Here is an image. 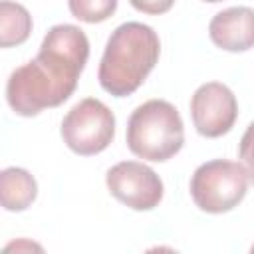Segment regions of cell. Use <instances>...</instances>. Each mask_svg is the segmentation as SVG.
Masks as SVG:
<instances>
[{"mask_svg":"<svg viewBox=\"0 0 254 254\" xmlns=\"http://www.w3.org/2000/svg\"><path fill=\"white\" fill-rule=\"evenodd\" d=\"M89 58V42L81 28L58 24L44 36L38 56L16 67L6 83V99L22 117L38 115L69 99Z\"/></svg>","mask_w":254,"mask_h":254,"instance_id":"cell-1","label":"cell"},{"mask_svg":"<svg viewBox=\"0 0 254 254\" xmlns=\"http://www.w3.org/2000/svg\"><path fill=\"white\" fill-rule=\"evenodd\" d=\"M161 42L157 32L141 22L117 26L99 64V83L113 97H127L141 87L159 62Z\"/></svg>","mask_w":254,"mask_h":254,"instance_id":"cell-2","label":"cell"},{"mask_svg":"<svg viewBox=\"0 0 254 254\" xmlns=\"http://www.w3.org/2000/svg\"><path fill=\"white\" fill-rule=\"evenodd\" d=\"M185 143V127L177 107L165 99H149L127 121V147L133 155L163 163Z\"/></svg>","mask_w":254,"mask_h":254,"instance_id":"cell-3","label":"cell"},{"mask_svg":"<svg viewBox=\"0 0 254 254\" xmlns=\"http://www.w3.org/2000/svg\"><path fill=\"white\" fill-rule=\"evenodd\" d=\"M248 173L242 163L214 159L202 163L190 179V196L194 204L210 214H222L238 206L246 196Z\"/></svg>","mask_w":254,"mask_h":254,"instance_id":"cell-4","label":"cell"},{"mask_svg":"<svg viewBox=\"0 0 254 254\" xmlns=\"http://www.w3.org/2000/svg\"><path fill=\"white\" fill-rule=\"evenodd\" d=\"M115 135L113 111L95 97L75 103L62 121V139L77 155L89 157L105 151Z\"/></svg>","mask_w":254,"mask_h":254,"instance_id":"cell-5","label":"cell"},{"mask_svg":"<svg viewBox=\"0 0 254 254\" xmlns=\"http://www.w3.org/2000/svg\"><path fill=\"white\" fill-rule=\"evenodd\" d=\"M105 183L109 192L133 210H151L163 198L159 175L139 161H121L113 165L105 175Z\"/></svg>","mask_w":254,"mask_h":254,"instance_id":"cell-6","label":"cell"},{"mask_svg":"<svg viewBox=\"0 0 254 254\" xmlns=\"http://www.w3.org/2000/svg\"><path fill=\"white\" fill-rule=\"evenodd\" d=\"M190 117L194 129L208 139L226 135L238 117L234 93L218 81L202 83L190 99Z\"/></svg>","mask_w":254,"mask_h":254,"instance_id":"cell-7","label":"cell"},{"mask_svg":"<svg viewBox=\"0 0 254 254\" xmlns=\"http://www.w3.org/2000/svg\"><path fill=\"white\" fill-rule=\"evenodd\" d=\"M208 36L214 46L226 52H246L254 48V10L234 6L218 12L208 24Z\"/></svg>","mask_w":254,"mask_h":254,"instance_id":"cell-8","label":"cell"},{"mask_svg":"<svg viewBox=\"0 0 254 254\" xmlns=\"http://www.w3.org/2000/svg\"><path fill=\"white\" fill-rule=\"evenodd\" d=\"M38 194L36 179L20 167H8L0 173V200L10 212L26 210Z\"/></svg>","mask_w":254,"mask_h":254,"instance_id":"cell-9","label":"cell"},{"mask_svg":"<svg viewBox=\"0 0 254 254\" xmlns=\"http://www.w3.org/2000/svg\"><path fill=\"white\" fill-rule=\"evenodd\" d=\"M32 32V16L30 12L10 0L0 2V46L12 48L20 46L30 38Z\"/></svg>","mask_w":254,"mask_h":254,"instance_id":"cell-10","label":"cell"},{"mask_svg":"<svg viewBox=\"0 0 254 254\" xmlns=\"http://www.w3.org/2000/svg\"><path fill=\"white\" fill-rule=\"evenodd\" d=\"M67 6L73 18L87 24H97L113 16L117 10V0H67Z\"/></svg>","mask_w":254,"mask_h":254,"instance_id":"cell-11","label":"cell"},{"mask_svg":"<svg viewBox=\"0 0 254 254\" xmlns=\"http://www.w3.org/2000/svg\"><path fill=\"white\" fill-rule=\"evenodd\" d=\"M238 155H240V161L248 173V181L254 185V121L248 125V129L244 131V135L240 139Z\"/></svg>","mask_w":254,"mask_h":254,"instance_id":"cell-12","label":"cell"},{"mask_svg":"<svg viewBox=\"0 0 254 254\" xmlns=\"http://www.w3.org/2000/svg\"><path fill=\"white\" fill-rule=\"evenodd\" d=\"M129 4L143 12V14H149V16H159V14H165L173 8L175 0H129Z\"/></svg>","mask_w":254,"mask_h":254,"instance_id":"cell-13","label":"cell"},{"mask_svg":"<svg viewBox=\"0 0 254 254\" xmlns=\"http://www.w3.org/2000/svg\"><path fill=\"white\" fill-rule=\"evenodd\" d=\"M206 2H222V0H206Z\"/></svg>","mask_w":254,"mask_h":254,"instance_id":"cell-14","label":"cell"},{"mask_svg":"<svg viewBox=\"0 0 254 254\" xmlns=\"http://www.w3.org/2000/svg\"><path fill=\"white\" fill-rule=\"evenodd\" d=\"M250 250H252V252H254V244H252V248H250Z\"/></svg>","mask_w":254,"mask_h":254,"instance_id":"cell-15","label":"cell"}]
</instances>
